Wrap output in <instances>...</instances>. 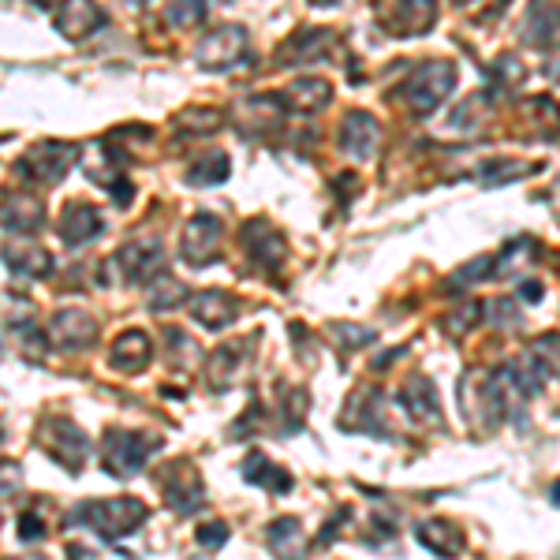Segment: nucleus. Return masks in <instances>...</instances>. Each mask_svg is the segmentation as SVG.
<instances>
[{
  "instance_id": "9",
  "label": "nucleus",
  "mask_w": 560,
  "mask_h": 560,
  "mask_svg": "<svg viewBox=\"0 0 560 560\" xmlns=\"http://www.w3.org/2000/svg\"><path fill=\"white\" fill-rule=\"evenodd\" d=\"M240 243H243V255L255 261L261 273H277V269L284 266V258H288L284 236H280V232L269 221H261V217H255V221L243 224V229H240Z\"/></svg>"
},
{
  "instance_id": "35",
  "label": "nucleus",
  "mask_w": 560,
  "mask_h": 560,
  "mask_svg": "<svg viewBox=\"0 0 560 560\" xmlns=\"http://www.w3.org/2000/svg\"><path fill=\"white\" fill-rule=\"evenodd\" d=\"M493 273H497V258H475L456 269L453 280H448V292H464V288L478 284V280H493Z\"/></svg>"
},
{
  "instance_id": "34",
  "label": "nucleus",
  "mask_w": 560,
  "mask_h": 560,
  "mask_svg": "<svg viewBox=\"0 0 560 560\" xmlns=\"http://www.w3.org/2000/svg\"><path fill=\"white\" fill-rule=\"evenodd\" d=\"M221 124H224V113L210 105H191V108H184V113H176V128L184 135H213Z\"/></svg>"
},
{
  "instance_id": "49",
  "label": "nucleus",
  "mask_w": 560,
  "mask_h": 560,
  "mask_svg": "<svg viewBox=\"0 0 560 560\" xmlns=\"http://www.w3.org/2000/svg\"><path fill=\"white\" fill-rule=\"evenodd\" d=\"M314 4H332V0H314Z\"/></svg>"
},
{
  "instance_id": "20",
  "label": "nucleus",
  "mask_w": 560,
  "mask_h": 560,
  "mask_svg": "<svg viewBox=\"0 0 560 560\" xmlns=\"http://www.w3.org/2000/svg\"><path fill=\"white\" fill-rule=\"evenodd\" d=\"M0 258H4V266L23 280H42L52 273V255L31 240H8L4 247H0Z\"/></svg>"
},
{
  "instance_id": "26",
  "label": "nucleus",
  "mask_w": 560,
  "mask_h": 560,
  "mask_svg": "<svg viewBox=\"0 0 560 560\" xmlns=\"http://www.w3.org/2000/svg\"><path fill=\"white\" fill-rule=\"evenodd\" d=\"M415 538L438 557H456L459 549H464V535H459V527L448 520H419L415 523Z\"/></svg>"
},
{
  "instance_id": "38",
  "label": "nucleus",
  "mask_w": 560,
  "mask_h": 560,
  "mask_svg": "<svg viewBox=\"0 0 560 560\" xmlns=\"http://www.w3.org/2000/svg\"><path fill=\"white\" fill-rule=\"evenodd\" d=\"M523 79H527V71H523V65L516 57H501L493 65V71H490V83L493 86H509V90H516V86H523Z\"/></svg>"
},
{
  "instance_id": "50",
  "label": "nucleus",
  "mask_w": 560,
  "mask_h": 560,
  "mask_svg": "<svg viewBox=\"0 0 560 560\" xmlns=\"http://www.w3.org/2000/svg\"><path fill=\"white\" fill-rule=\"evenodd\" d=\"M0 355H4V345H0Z\"/></svg>"
},
{
  "instance_id": "37",
  "label": "nucleus",
  "mask_w": 560,
  "mask_h": 560,
  "mask_svg": "<svg viewBox=\"0 0 560 560\" xmlns=\"http://www.w3.org/2000/svg\"><path fill=\"white\" fill-rule=\"evenodd\" d=\"M206 0H173L168 4V26H176V31H191L206 20Z\"/></svg>"
},
{
  "instance_id": "6",
  "label": "nucleus",
  "mask_w": 560,
  "mask_h": 560,
  "mask_svg": "<svg viewBox=\"0 0 560 560\" xmlns=\"http://www.w3.org/2000/svg\"><path fill=\"white\" fill-rule=\"evenodd\" d=\"M38 445L52 464L68 467L71 475L83 471V464L90 456V438L71 419H45L38 430Z\"/></svg>"
},
{
  "instance_id": "19",
  "label": "nucleus",
  "mask_w": 560,
  "mask_h": 560,
  "mask_svg": "<svg viewBox=\"0 0 560 560\" xmlns=\"http://www.w3.org/2000/svg\"><path fill=\"white\" fill-rule=\"evenodd\" d=\"M105 232V217L97 206H86V202H71L65 206L60 213V224H57V236L68 243V247H83V243L97 240Z\"/></svg>"
},
{
  "instance_id": "45",
  "label": "nucleus",
  "mask_w": 560,
  "mask_h": 560,
  "mask_svg": "<svg viewBox=\"0 0 560 560\" xmlns=\"http://www.w3.org/2000/svg\"><path fill=\"white\" fill-rule=\"evenodd\" d=\"M546 75L553 79V83H560V49L546 60Z\"/></svg>"
},
{
  "instance_id": "16",
  "label": "nucleus",
  "mask_w": 560,
  "mask_h": 560,
  "mask_svg": "<svg viewBox=\"0 0 560 560\" xmlns=\"http://www.w3.org/2000/svg\"><path fill=\"white\" fill-rule=\"evenodd\" d=\"M0 224L15 236H31L45 224V202L34 191H8L0 198Z\"/></svg>"
},
{
  "instance_id": "43",
  "label": "nucleus",
  "mask_w": 560,
  "mask_h": 560,
  "mask_svg": "<svg viewBox=\"0 0 560 560\" xmlns=\"http://www.w3.org/2000/svg\"><path fill=\"white\" fill-rule=\"evenodd\" d=\"M490 311H493V314H486V318L497 322V325H504V322L516 325V322H520V314H516V300H493V303H490Z\"/></svg>"
},
{
  "instance_id": "21",
  "label": "nucleus",
  "mask_w": 560,
  "mask_h": 560,
  "mask_svg": "<svg viewBox=\"0 0 560 560\" xmlns=\"http://www.w3.org/2000/svg\"><path fill=\"white\" fill-rule=\"evenodd\" d=\"M337 34L325 31V26H306V31L292 34L280 49V65H314V60L329 57Z\"/></svg>"
},
{
  "instance_id": "2",
  "label": "nucleus",
  "mask_w": 560,
  "mask_h": 560,
  "mask_svg": "<svg viewBox=\"0 0 560 560\" xmlns=\"http://www.w3.org/2000/svg\"><path fill=\"white\" fill-rule=\"evenodd\" d=\"M147 504L139 501V497H108V501H86L79 504L75 512H71V520L83 523L90 527L94 535H102L108 541L116 538H128L135 530L147 523Z\"/></svg>"
},
{
  "instance_id": "18",
  "label": "nucleus",
  "mask_w": 560,
  "mask_h": 560,
  "mask_svg": "<svg viewBox=\"0 0 560 560\" xmlns=\"http://www.w3.org/2000/svg\"><path fill=\"white\" fill-rule=\"evenodd\" d=\"M187 311L191 318L202 325V329H229L232 322L240 318V300L232 292H221V288H210V292H195L187 300Z\"/></svg>"
},
{
  "instance_id": "31",
  "label": "nucleus",
  "mask_w": 560,
  "mask_h": 560,
  "mask_svg": "<svg viewBox=\"0 0 560 560\" xmlns=\"http://www.w3.org/2000/svg\"><path fill=\"white\" fill-rule=\"evenodd\" d=\"M560 15L549 8V0H535L527 12V20H523V42L527 45H549V38H553Z\"/></svg>"
},
{
  "instance_id": "11",
  "label": "nucleus",
  "mask_w": 560,
  "mask_h": 560,
  "mask_svg": "<svg viewBox=\"0 0 560 560\" xmlns=\"http://www.w3.org/2000/svg\"><path fill=\"white\" fill-rule=\"evenodd\" d=\"M113 266L128 284H142V280H153L158 273H165V250H161L158 240H131L116 250Z\"/></svg>"
},
{
  "instance_id": "14",
  "label": "nucleus",
  "mask_w": 560,
  "mask_h": 560,
  "mask_svg": "<svg viewBox=\"0 0 560 560\" xmlns=\"http://www.w3.org/2000/svg\"><path fill=\"white\" fill-rule=\"evenodd\" d=\"M94 337H97V322L86 311H79V306H60L49 318V340L60 351H83L94 345Z\"/></svg>"
},
{
  "instance_id": "27",
  "label": "nucleus",
  "mask_w": 560,
  "mask_h": 560,
  "mask_svg": "<svg viewBox=\"0 0 560 560\" xmlns=\"http://www.w3.org/2000/svg\"><path fill=\"white\" fill-rule=\"evenodd\" d=\"M538 165L535 161H520V158H490L475 168V179L482 187H501V184H516V179L535 176Z\"/></svg>"
},
{
  "instance_id": "47",
  "label": "nucleus",
  "mask_w": 560,
  "mask_h": 560,
  "mask_svg": "<svg viewBox=\"0 0 560 560\" xmlns=\"http://www.w3.org/2000/svg\"><path fill=\"white\" fill-rule=\"evenodd\" d=\"M523 300H541V284H523Z\"/></svg>"
},
{
  "instance_id": "24",
  "label": "nucleus",
  "mask_w": 560,
  "mask_h": 560,
  "mask_svg": "<svg viewBox=\"0 0 560 560\" xmlns=\"http://www.w3.org/2000/svg\"><path fill=\"white\" fill-rule=\"evenodd\" d=\"M400 404L408 408V415L415 422H430V427H438L441 422V400H438V388H433L430 377H419L415 374L408 385H404V393H400Z\"/></svg>"
},
{
  "instance_id": "8",
  "label": "nucleus",
  "mask_w": 560,
  "mask_h": 560,
  "mask_svg": "<svg viewBox=\"0 0 560 560\" xmlns=\"http://www.w3.org/2000/svg\"><path fill=\"white\" fill-rule=\"evenodd\" d=\"M161 493H165L168 509L179 512V516H191L206 504V482L202 475H198L195 464H187V459H179V464H168L165 471H161Z\"/></svg>"
},
{
  "instance_id": "36",
  "label": "nucleus",
  "mask_w": 560,
  "mask_h": 560,
  "mask_svg": "<svg viewBox=\"0 0 560 560\" xmlns=\"http://www.w3.org/2000/svg\"><path fill=\"white\" fill-rule=\"evenodd\" d=\"M478 322H486V306L482 303H464V306H456V311H448V318L441 325H445L448 337H467Z\"/></svg>"
},
{
  "instance_id": "7",
  "label": "nucleus",
  "mask_w": 560,
  "mask_h": 560,
  "mask_svg": "<svg viewBox=\"0 0 560 560\" xmlns=\"http://www.w3.org/2000/svg\"><path fill=\"white\" fill-rule=\"evenodd\" d=\"M75 158H79V150L71 147V142L49 139V142H38V147H31V150L23 153L20 173H23L26 179H31V184L52 187V184H60V179H65V176L71 173Z\"/></svg>"
},
{
  "instance_id": "30",
  "label": "nucleus",
  "mask_w": 560,
  "mask_h": 560,
  "mask_svg": "<svg viewBox=\"0 0 560 560\" xmlns=\"http://www.w3.org/2000/svg\"><path fill=\"white\" fill-rule=\"evenodd\" d=\"M229 176H232V165H229V158H224L221 150L202 153V158L191 161V168H187V184H191V187H217V184H224Z\"/></svg>"
},
{
  "instance_id": "1",
  "label": "nucleus",
  "mask_w": 560,
  "mask_h": 560,
  "mask_svg": "<svg viewBox=\"0 0 560 560\" xmlns=\"http://www.w3.org/2000/svg\"><path fill=\"white\" fill-rule=\"evenodd\" d=\"M456 83H459V71L453 60H427V65L415 68L411 75L404 79L400 90H396V97L408 105V113L430 116L453 97Z\"/></svg>"
},
{
  "instance_id": "29",
  "label": "nucleus",
  "mask_w": 560,
  "mask_h": 560,
  "mask_svg": "<svg viewBox=\"0 0 560 560\" xmlns=\"http://www.w3.org/2000/svg\"><path fill=\"white\" fill-rule=\"evenodd\" d=\"M280 102L300 108V113H322L332 102V86L325 79H295L292 86L280 94Z\"/></svg>"
},
{
  "instance_id": "15",
  "label": "nucleus",
  "mask_w": 560,
  "mask_h": 560,
  "mask_svg": "<svg viewBox=\"0 0 560 560\" xmlns=\"http://www.w3.org/2000/svg\"><path fill=\"white\" fill-rule=\"evenodd\" d=\"M337 142L351 161H366V158H374L377 142H382V124L370 113H363V108H355V113H348L345 120H340Z\"/></svg>"
},
{
  "instance_id": "13",
  "label": "nucleus",
  "mask_w": 560,
  "mask_h": 560,
  "mask_svg": "<svg viewBox=\"0 0 560 560\" xmlns=\"http://www.w3.org/2000/svg\"><path fill=\"white\" fill-rule=\"evenodd\" d=\"M433 23H438V0H393L382 15V31L396 34V38L427 34L433 31Z\"/></svg>"
},
{
  "instance_id": "5",
  "label": "nucleus",
  "mask_w": 560,
  "mask_h": 560,
  "mask_svg": "<svg viewBox=\"0 0 560 560\" xmlns=\"http://www.w3.org/2000/svg\"><path fill=\"white\" fill-rule=\"evenodd\" d=\"M247 49H250V34L247 26L240 23H221L198 42L195 49V65L202 71H232L236 65L247 60Z\"/></svg>"
},
{
  "instance_id": "23",
  "label": "nucleus",
  "mask_w": 560,
  "mask_h": 560,
  "mask_svg": "<svg viewBox=\"0 0 560 560\" xmlns=\"http://www.w3.org/2000/svg\"><path fill=\"white\" fill-rule=\"evenodd\" d=\"M108 359H113V366L124 370V374H142V370L150 366V359H153L150 332H142V329L120 332V337H116V345H113V351H108Z\"/></svg>"
},
{
  "instance_id": "12",
  "label": "nucleus",
  "mask_w": 560,
  "mask_h": 560,
  "mask_svg": "<svg viewBox=\"0 0 560 560\" xmlns=\"http://www.w3.org/2000/svg\"><path fill=\"white\" fill-rule=\"evenodd\" d=\"M255 340L258 337H247V340H232V345H221L210 351L206 359V385L213 393H229L232 385L240 382L243 366L250 363V351H255Z\"/></svg>"
},
{
  "instance_id": "33",
  "label": "nucleus",
  "mask_w": 560,
  "mask_h": 560,
  "mask_svg": "<svg viewBox=\"0 0 560 560\" xmlns=\"http://www.w3.org/2000/svg\"><path fill=\"white\" fill-rule=\"evenodd\" d=\"M187 300H191V292H187V288L168 273H158L150 280V311L165 314V311H176V306L187 303Z\"/></svg>"
},
{
  "instance_id": "3",
  "label": "nucleus",
  "mask_w": 560,
  "mask_h": 560,
  "mask_svg": "<svg viewBox=\"0 0 560 560\" xmlns=\"http://www.w3.org/2000/svg\"><path fill=\"white\" fill-rule=\"evenodd\" d=\"M459 411H464V419L471 427L486 433L501 427V419L509 411H504V393L497 385V377L486 374V370H467L459 377Z\"/></svg>"
},
{
  "instance_id": "32",
  "label": "nucleus",
  "mask_w": 560,
  "mask_h": 560,
  "mask_svg": "<svg viewBox=\"0 0 560 560\" xmlns=\"http://www.w3.org/2000/svg\"><path fill=\"white\" fill-rule=\"evenodd\" d=\"M269 546L280 560H303V527L300 520H277L269 527Z\"/></svg>"
},
{
  "instance_id": "46",
  "label": "nucleus",
  "mask_w": 560,
  "mask_h": 560,
  "mask_svg": "<svg viewBox=\"0 0 560 560\" xmlns=\"http://www.w3.org/2000/svg\"><path fill=\"white\" fill-rule=\"evenodd\" d=\"M34 8H42V12H57L60 4H65V0H31Z\"/></svg>"
},
{
  "instance_id": "10",
  "label": "nucleus",
  "mask_w": 560,
  "mask_h": 560,
  "mask_svg": "<svg viewBox=\"0 0 560 560\" xmlns=\"http://www.w3.org/2000/svg\"><path fill=\"white\" fill-rule=\"evenodd\" d=\"M221 236H224V224L217 213H195L191 221L184 224L179 232V258L187 266H210L217 258V247H221Z\"/></svg>"
},
{
  "instance_id": "4",
  "label": "nucleus",
  "mask_w": 560,
  "mask_h": 560,
  "mask_svg": "<svg viewBox=\"0 0 560 560\" xmlns=\"http://www.w3.org/2000/svg\"><path fill=\"white\" fill-rule=\"evenodd\" d=\"M161 448V438L139 430H105L102 438V464L113 478H135Z\"/></svg>"
},
{
  "instance_id": "39",
  "label": "nucleus",
  "mask_w": 560,
  "mask_h": 560,
  "mask_svg": "<svg viewBox=\"0 0 560 560\" xmlns=\"http://www.w3.org/2000/svg\"><path fill=\"white\" fill-rule=\"evenodd\" d=\"M284 408V433H295L303 427V419H306V388H288V400L280 404Z\"/></svg>"
},
{
  "instance_id": "42",
  "label": "nucleus",
  "mask_w": 560,
  "mask_h": 560,
  "mask_svg": "<svg viewBox=\"0 0 560 560\" xmlns=\"http://www.w3.org/2000/svg\"><path fill=\"white\" fill-rule=\"evenodd\" d=\"M198 541H202V546H210V549H221L224 541H229V527H224L221 520L202 523V527H198Z\"/></svg>"
},
{
  "instance_id": "22",
  "label": "nucleus",
  "mask_w": 560,
  "mask_h": 560,
  "mask_svg": "<svg viewBox=\"0 0 560 560\" xmlns=\"http://www.w3.org/2000/svg\"><path fill=\"white\" fill-rule=\"evenodd\" d=\"M284 116V102L277 94H255V97H243L236 105V124L243 131L258 135V131H273Z\"/></svg>"
},
{
  "instance_id": "25",
  "label": "nucleus",
  "mask_w": 560,
  "mask_h": 560,
  "mask_svg": "<svg viewBox=\"0 0 560 560\" xmlns=\"http://www.w3.org/2000/svg\"><path fill=\"white\" fill-rule=\"evenodd\" d=\"M377 411H382V393L377 388H363L348 400L345 415H340V427L345 430H363V433H382V422H377Z\"/></svg>"
},
{
  "instance_id": "44",
  "label": "nucleus",
  "mask_w": 560,
  "mask_h": 560,
  "mask_svg": "<svg viewBox=\"0 0 560 560\" xmlns=\"http://www.w3.org/2000/svg\"><path fill=\"white\" fill-rule=\"evenodd\" d=\"M20 538L23 541H42L45 538V523L34 516V512H23L20 516Z\"/></svg>"
},
{
  "instance_id": "17",
  "label": "nucleus",
  "mask_w": 560,
  "mask_h": 560,
  "mask_svg": "<svg viewBox=\"0 0 560 560\" xmlns=\"http://www.w3.org/2000/svg\"><path fill=\"white\" fill-rule=\"evenodd\" d=\"M57 34L65 42H86L90 34H97L105 26V12L94 4V0H65V4L57 8Z\"/></svg>"
},
{
  "instance_id": "41",
  "label": "nucleus",
  "mask_w": 560,
  "mask_h": 560,
  "mask_svg": "<svg viewBox=\"0 0 560 560\" xmlns=\"http://www.w3.org/2000/svg\"><path fill=\"white\" fill-rule=\"evenodd\" d=\"M332 337H348L345 340V348H366L370 340H374V332L370 329H359V325H332Z\"/></svg>"
},
{
  "instance_id": "48",
  "label": "nucleus",
  "mask_w": 560,
  "mask_h": 560,
  "mask_svg": "<svg viewBox=\"0 0 560 560\" xmlns=\"http://www.w3.org/2000/svg\"><path fill=\"white\" fill-rule=\"evenodd\" d=\"M549 497H553V504H560V482L553 486V493H549Z\"/></svg>"
},
{
  "instance_id": "40",
  "label": "nucleus",
  "mask_w": 560,
  "mask_h": 560,
  "mask_svg": "<svg viewBox=\"0 0 560 560\" xmlns=\"http://www.w3.org/2000/svg\"><path fill=\"white\" fill-rule=\"evenodd\" d=\"M23 490V467L15 459H0V501H12Z\"/></svg>"
},
{
  "instance_id": "28",
  "label": "nucleus",
  "mask_w": 560,
  "mask_h": 560,
  "mask_svg": "<svg viewBox=\"0 0 560 560\" xmlns=\"http://www.w3.org/2000/svg\"><path fill=\"white\" fill-rule=\"evenodd\" d=\"M240 475H243V482L261 486V490H273V493H288V490H292V475L280 471L273 459H266L261 453H250L247 459H243Z\"/></svg>"
}]
</instances>
